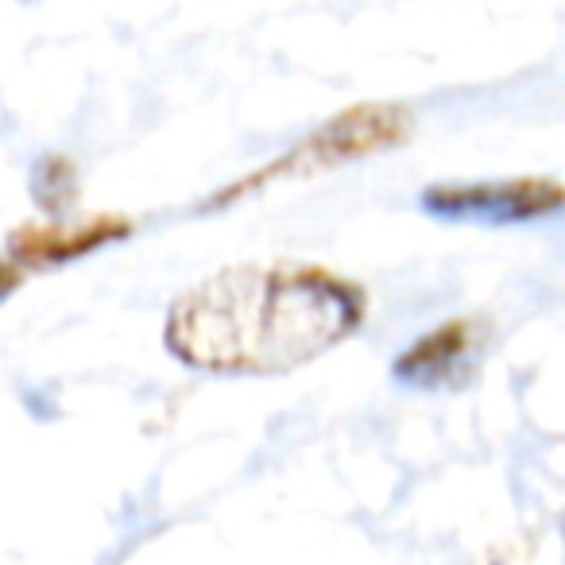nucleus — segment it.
Here are the masks:
<instances>
[{"label": "nucleus", "mask_w": 565, "mask_h": 565, "mask_svg": "<svg viewBox=\"0 0 565 565\" xmlns=\"http://www.w3.org/2000/svg\"><path fill=\"white\" fill-rule=\"evenodd\" d=\"M361 282L315 264H236L167 310L174 361L221 376H275L310 364L364 322Z\"/></svg>", "instance_id": "f257e3e1"}, {"label": "nucleus", "mask_w": 565, "mask_h": 565, "mask_svg": "<svg viewBox=\"0 0 565 565\" xmlns=\"http://www.w3.org/2000/svg\"><path fill=\"white\" fill-rule=\"evenodd\" d=\"M78 198V171L66 156H47L35 163V202L47 213H66Z\"/></svg>", "instance_id": "423d86ee"}, {"label": "nucleus", "mask_w": 565, "mask_h": 565, "mask_svg": "<svg viewBox=\"0 0 565 565\" xmlns=\"http://www.w3.org/2000/svg\"><path fill=\"white\" fill-rule=\"evenodd\" d=\"M565 190L554 179L508 182H446L423 190V210L441 221H484V225H523L557 213Z\"/></svg>", "instance_id": "7ed1b4c3"}, {"label": "nucleus", "mask_w": 565, "mask_h": 565, "mask_svg": "<svg viewBox=\"0 0 565 565\" xmlns=\"http://www.w3.org/2000/svg\"><path fill=\"white\" fill-rule=\"evenodd\" d=\"M415 132V117H411L403 105H356V109L333 117L330 125H322L318 132H310L302 143H295L287 156L271 159L267 167L252 171L248 179L233 182L221 194H213V202H205V210H221V205H233L241 198L267 190L282 179H310V174L338 171L356 159L380 156V151H392L399 143L411 140Z\"/></svg>", "instance_id": "f03ea898"}, {"label": "nucleus", "mask_w": 565, "mask_h": 565, "mask_svg": "<svg viewBox=\"0 0 565 565\" xmlns=\"http://www.w3.org/2000/svg\"><path fill=\"white\" fill-rule=\"evenodd\" d=\"M136 233V221L120 213H97L82 221H28L9 236V259L20 267H58L109 248Z\"/></svg>", "instance_id": "20e7f679"}, {"label": "nucleus", "mask_w": 565, "mask_h": 565, "mask_svg": "<svg viewBox=\"0 0 565 565\" xmlns=\"http://www.w3.org/2000/svg\"><path fill=\"white\" fill-rule=\"evenodd\" d=\"M488 341L484 318H449V322L434 326L430 333L407 345L395 361V376L403 384L415 387H441V384H461L469 376L472 361L480 356Z\"/></svg>", "instance_id": "39448f33"}, {"label": "nucleus", "mask_w": 565, "mask_h": 565, "mask_svg": "<svg viewBox=\"0 0 565 565\" xmlns=\"http://www.w3.org/2000/svg\"><path fill=\"white\" fill-rule=\"evenodd\" d=\"M20 282H24V267H20L17 259L0 256V299H9Z\"/></svg>", "instance_id": "0eeeda50"}]
</instances>
